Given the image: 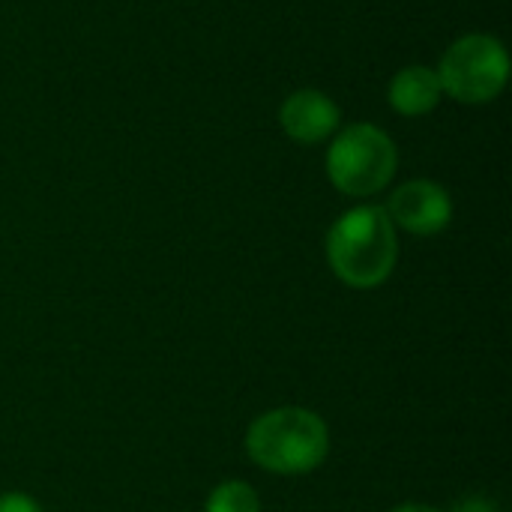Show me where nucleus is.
<instances>
[{
    "label": "nucleus",
    "instance_id": "1",
    "mask_svg": "<svg viewBox=\"0 0 512 512\" xmlns=\"http://www.w3.org/2000/svg\"><path fill=\"white\" fill-rule=\"evenodd\" d=\"M399 258L396 225L378 204L342 213L327 234V261L351 288H378L390 279Z\"/></svg>",
    "mask_w": 512,
    "mask_h": 512
},
{
    "label": "nucleus",
    "instance_id": "2",
    "mask_svg": "<svg viewBox=\"0 0 512 512\" xmlns=\"http://www.w3.org/2000/svg\"><path fill=\"white\" fill-rule=\"evenodd\" d=\"M246 453L270 474L300 477L324 465L330 453V432L315 411L276 408L249 426Z\"/></svg>",
    "mask_w": 512,
    "mask_h": 512
},
{
    "label": "nucleus",
    "instance_id": "3",
    "mask_svg": "<svg viewBox=\"0 0 512 512\" xmlns=\"http://www.w3.org/2000/svg\"><path fill=\"white\" fill-rule=\"evenodd\" d=\"M399 165L393 138L375 123L345 126L327 150L330 183L351 198H369L390 186Z\"/></svg>",
    "mask_w": 512,
    "mask_h": 512
},
{
    "label": "nucleus",
    "instance_id": "4",
    "mask_svg": "<svg viewBox=\"0 0 512 512\" xmlns=\"http://www.w3.org/2000/svg\"><path fill=\"white\" fill-rule=\"evenodd\" d=\"M435 72L447 96L465 105H483L504 93L510 81V54L501 39L468 33L444 51Z\"/></svg>",
    "mask_w": 512,
    "mask_h": 512
},
{
    "label": "nucleus",
    "instance_id": "5",
    "mask_svg": "<svg viewBox=\"0 0 512 512\" xmlns=\"http://www.w3.org/2000/svg\"><path fill=\"white\" fill-rule=\"evenodd\" d=\"M384 210L393 225H399L402 231L417 234V237L441 234L453 219V201H450L447 189L432 180L402 183L390 195V204Z\"/></svg>",
    "mask_w": 512,
    "mask_h": 512
},
{
    "label": "nucleus",
    "instance_id": "6",
    "mask_svg": "<svg viewBox=\"0 0 512 512\" xmlns=\"http://www.w3.org/2000/svg\"><path fill=\"white\" fill-rule=\"evenodd\" d=\"M279 123L291 141L312 147L339 129V105L321 90H294L279 108Z\"/></svg>",
    "mask_w": 512,
    "mask_h": 512
},
{
    "label": "nucleus",
    "instance_id": "7",
    "mask_svg": "<svg viewBox=\"0 0 512 512\" xmlns=\"http://www.w3.org/2000/svg\"><path fill=\"white\" fill-rule=\"evenodd\" d=\"M444 90H441V78L435 69L429 66H405L393 75L387 99L390 105L405 114V117H423L429 111L438 108Z\"/></svg>",
    "mask_w": 512,
    "mask_h": 512
},
{
    "label": "nucleus",
    "instance_id": "8",
    "mask_svg": "<svg viewBox=\"0 0 512 512\" xmlns=\"http://www.w3.org/2000/svg\"><path fill=\"white\" fill-rule=\"evenodd\" d=\"M204 512H261V498L249 483L225 480L210 492Z\"/></svg>",
    "mask_w": 512,
    "mask_h": 512
},
{
    "label": "nucleus",
    "instance_id": "9",
    "mask_svg": "<svg viewBox=\"0 0 512 512\" xmlns=\"http://www.w3.org/2000/svg\"><path fill=\"white\" fill-rule=\"evenodd\" d=\"M0 512H42V507L30 495L9 492V495H0Z\"/></svg>",
    "mask_w": 512,
    "mask_h": 512
},
{
    "label": "nucleus",
    "instance_id": "10",
    "mask_svg": "<svg viewBox=\"0 0 512 512\" xmlns=\"http://www.w3.org/2000/svg\"><path fill=\"white\" fill-rule=\"evenodd\" d=\"M450 512H501V510H498V504H495V501H489V498H465V501H459V504H456Z\"/></svg>",
    "mask_w": 512,
    "mask_h": 512
},
{
    "label": "nucleus",
    "instance_id": "11",
    "mask_svg": "<svg viewBox=\"0 0 512 512\" xmlns=\"http://www.w3.org/2000/svg\"><path fill=\"white\" fill-rule=\"evenodd\" d=\"M390 512H441V510L426 507V504H402V507H396V510H390Z\"/></svg>",
    "mask_w": 512,
    "mask_h": 512
}]
</instances>
